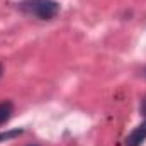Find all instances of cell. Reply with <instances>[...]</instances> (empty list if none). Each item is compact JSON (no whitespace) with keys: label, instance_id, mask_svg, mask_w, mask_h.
Masks as SVG:
<instances>
[{"label":"cell","instance_id":"2","mask_svg":"<svg viewBox=\"0 0 146 146\" xmlns=\"http://www.w3.org/2000/svg\"><path fill=\"white\" fill-rule=\"evenodd\" d=\"M146 141V121L136 126L126 138V146H141Z\"/></svg>","mask_w":146,"mask_h":146},{"label":"cell","instance_id":"4","mask_svg":"<svg viewBox=\"0 0 146 146\" xmlns=\"http://www.w3.org/2000/svg\"><path fill=\"white\" fill-rule=\"evenodd\" d=\"M22 133H24V129H10V131H3V133H0V143L9 141V139H14V138L21 136Z\"/></svg>","mask_w":146,"mask_h":146},{"label":"cell","instance_id":"5","mask_svg":"<svg viewBox=\"0 0 146 146\" xmlns=\"http://www.w3.org/2000/svg\"><path fill=\"white\" fill-rule=\"evenodd\" d=\"M141 114H143V115L146 117V97L143 99V100H141Z\"/></svg>","mask_w":146,"mask_h":146},{"label":"cell","instance_id":"8","mask_svg":"<svg viewBox=\"0 0 146 146\" xmlns=\"http://www.w3.org/2000/svg\"><path fill=\"white\" fill-rule=\"evenodd\" d=\"M145 76H146V70H145Z\"/></svg>","mask_w":146,"mask_h":146},{"label":"cell","instance_id":"1","mask_svg":"<svg viewBox=\"0 0 146 146\" xmlns=\"http://www.w3.org/2000/svg\"><path fill=\"white\" fill-rule=\"evenodd\" d=\"M19 9L39 21H53L60 14V3L56 0H24Z\"/></svg>","mask_w":146,"mask_h":146},{"label":"cell","instance_id":"6","mask_svg":"<svg viewBox=\"0 0 146 146\" xmlns=\"http://www.w3.org/2000/svg\"><path fill=\"white\" fill-rule=\"evenodd\" d=\"M2 75H3V66H2V63H0V78H2Z\"/></svg>","mask_w":146,"mask_h":146},{"label":"cell","instance_id":"7","mask_svg":"<svg viewBox=\"0 0 146 146\" xmlns=\"http://www.w3.org/2000/svg\"><path fill=\"white\" fill-rule=\"evenodd\" d=\"M29 146H36V145H29Z\"/></svg>","mask_w":146,"mask_h":146},{"label":"cell","instance_id":"3","mask_svg":"<svg viewBox=\"0 0 146 146\" xmlns=\"http://www.w3.org/2000/svg\"><path fill=\"white\" fill-rule=\"evenodd\" d=\"M12 114H14V104H12L10 100L0 102V126L5 124V122L12 117Z\"/></svg>","mask_w":146,"mask_h":146}]
</instances>
